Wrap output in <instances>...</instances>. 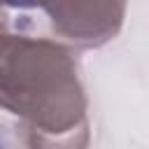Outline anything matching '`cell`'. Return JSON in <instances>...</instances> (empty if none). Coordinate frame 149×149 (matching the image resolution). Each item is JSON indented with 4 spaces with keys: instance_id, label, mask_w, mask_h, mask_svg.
I'll use <instances>...</instances> for the list:
<instances>
[{
    "instance_id": "3957f363",
    "label": "cell",
    "mask_w": 149,
    "mask_h": 149,
    "mask_svg": "<svg viewBox=\"0 0 149 149\" xmlns=\"http://www.w3.org/2000/svg\"><path fill=\"white\" fill-rule=\"evenodd\" d=\"M5 7H16V9H33V7H42V9H51L56 5V0H2Z\"/></svg>"
},
{
    "instance_id": "6da1fadb",
    "label": "cell",
    "mask_w": 149,
    "mask_h": 149,
    "mask_svg": "<svg viewBox=\"0 0 149 149\" xmlns=\"http://www.w3.org/2000/svg\"><path fill=\"white\" fill-rule=\"evenodd\" d=\"M0 100L28 130V149H86V95L68 47L49 37L2 35Z\"/></svg>"
},
{
    "instance_id": "7a4b0ae2",
    "label": "cell",
    "mask_w": 149,
    "mask_h": 149,
    "mask_svg": "<svg viewBox=\"0 0 149 149\" xmlns=\"http://www.w3.org/2000/svg\"><path fill=\"white\" fill-rule=\"evenodd\" d=\"M128 0H56L49 9L56 35L91 49L114 40L123 26Z\"/></svg>"
}]
</instances>
